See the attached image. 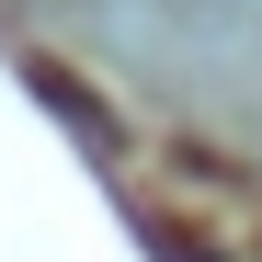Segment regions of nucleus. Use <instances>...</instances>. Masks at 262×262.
Instances as JSON below:
<instances>
[{
	"mask_svg": "<svg viewBox=\"0 0 262 262\" xmlns=\"http://www.w3.org/2000/svg\"><path fill=\"white\" fill-rule=\"evenodd\" d=\"M34 92H46V103H57V114L80 125V137H92V148H114V114H103L92 92H80V80H69V69H46V57H34Z\"/></svg>",
	"mask_w": 262,
	"mask_h": 262,
	"instance_id": "1",
	"label": "nucleus"
},
{
	"mask_svg": "<svg viewBox=\"0 0 262 262\" xmlns=\"http://www.w3.org/2000/svg\"><path fill=\"white\" fill-rule=\"evenodd\" d=\"M171 262H194V251H171Z\"/></svg>",
	"mask_w": 262,
	"mask_h": 262,
	"instance_id": "2",
	"label": "nucleus"
}]
</instances>
